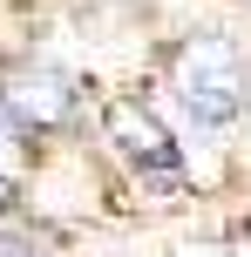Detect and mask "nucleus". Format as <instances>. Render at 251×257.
Here are the masks:
<instances>
[{
    "instance_id": "f257e3e1",
    "label": "nucleus",
    "mask_w": 251,
    "mask_h": 257,
    "mask_svg": "<svg viewBox=\"0 0 251 257\" xmlns=\"http://www.w3.org/2000/svg\"><path fill=\"white\" fill-rule=\"evenodd\" d=\"M170 88H177V102H184V115L197 128H231L244 115V102H251V75H244L238 41L190 34L170 54Z\"/></svg>"
},
{
    "instance_id": "f03ea898",
    "label": "nucleus",
    "mask_w": 251,
    "mask_h": 257,
    "mask_svg": "<svg viewBox=\"0 0 251 257\" xmlns=\"http://www.w3.org/2000/svg\"><path fill=\"white\" fill-rule=\"evenodd\" d=\"M81 108V88L75 75L48 61H7L0 68V115H7L21 136H48V128H68Z\"/></svg>"
},
{
    "instance_id": "7ed1b4c3",
    "label": "nucleus",
    "mask_w": 251,
    "mask_h": 257,
    "mask_svg": "<svg viewBox=\"0 0 251 257\" xmlns=\"http://www.w3.org/2000/svg\"><path fill=\"white\" fill-rule=\"evenodd\" d=\"M102 136L143 183H184V149L170 142V128L149 115L143 95H109L102 102Z\"/></svg>"
},
{
    "instance_id": "20e7f679",
    "label": "nucleus",
    "mask_w": 251,
    "mask_h": 257,
    "mask_svg": "<svg viewBox=\"0 0 251 257\" xmlns=\"http://www.w3.org/2000/svg\"><path fill=\"white\" fill-rule=\"evenodd\" d=\"M14 128L7 115H0V210H14V196H21V176H14Z\"/></svg>"
}]
</instances>
